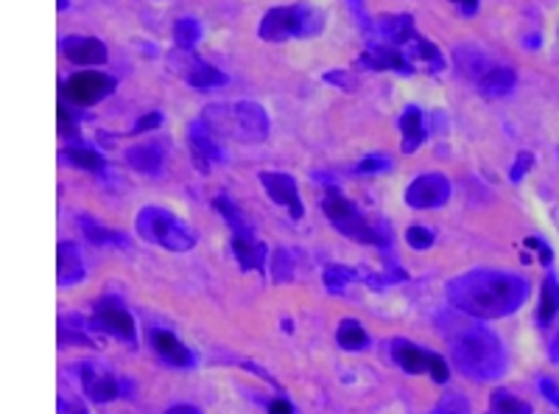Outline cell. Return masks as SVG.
<instances>
[{"label":"cell","instance_id":"cell-1","mask_svg":"<svg viewBox=\"0 0 559 414\" xmlns=\"http://www.w3.org/2000/svg\"><path fill=\"white\" fill-rule=\"evenodd\" d=\"M529 294V281L512 271L479 269L448 283V300L473 319H501L515 313Z\"/></svg>","mask_w":559,"mask_h":414},{"label":"cell","instance_id":"cell-2","mask_svg":"<svg viewBox=\"0 0 559 414\" xmlns=\"http://www.w3.org/2000/svg\"><path fill=\"white\" fill-rule=\"evenodd\" d=\"M448 345L461 373L476 381H492L506 370V350L501 339L479 322L456 319V325L448 328Z\"/></svg>","mask_w":559,"mask_h":414},{"label":"cell","instance_id":"cell-3","mask_svg":"<svg viewBox=\"0 0 559 414\" xmlns=\"http://www.w3.org/2000/svg\"><path fill=\"white\" fill-rule=\"evenodd\" d=\"M202 121L218 137H238L244 143H263L269 137V112L258 101L213 104L202 112Z\"/></svg>","mask_w":559,"mask_h":414},{"label":"cell","instance_id":"cell-4","mask_svg":"<svg viewBox=\"0 0 559 414\" xmlns=\"http://www.w3.org/2000/svg\"><path fill=\"white\" fill-rule=\"evenodd\" d=\"M324 12H319L316 6L308 4H297V6H271L263 20L258 34L266 42H286V39H308L324 31Z\"/></svg>","mask_w":559,"mask_h":414},{"label":"cell","instance_id":"cell-5","mask_svg":"<svg viewBox=\"0 0 559 414\" xmlns=\"http://www.w3.org/2000/svg\"><path fill=\"white\" fill-rule=\"evenodd\" d=\"M137 233L168 252H188L196 247L194 227L157 205H146L137 213Z\"/></svg>","mask_w":559,"mask_h":414},{"label":"cell","instance_id":"cell-6","mask_svg":"<svg viewBox=\"0 0 559 414\" xmlns=\"http://www.w3.org/2000/svg\"><path fill=\"white\" fill-rule=\"evenodd\" d=\"M322 210L328 213V218L333 221V227L339 229L342 236L358 241V244H369V247H389V236L384 229H378L372 224L336 186H331L324 191L322 199Z\"/></svg>","mask_w":559,"mask_h":414},{"label":"cell","instance_id":"cell-7","mask_svg":"<svg viewBox=\"0 0 559 414\" xmlns=\"http://www.w3.org/2000/svg\"><path fill=\"white\" fill-rule=\"evenodd\" d=\"M216 210L227 218V224L232 227V249H236V258L241 263L244 271H263V263H266V247L255 239V229L252 224L244 218V213L232 205L224 194L213 199Z\"/></svg>","mask_w":559,"mask_h":414},{"label":"cell","instance_id":"cell-8","mask_svg":"<svg viewBox=\"0 0 559 414\" xmlns=\"http://www.w3.org/2000/svg\"><path fill=\"white\" fill-rule=\"evenodd\" d=\"M392 356H395V361L403 366V370L411 373V376H431L437 384H445L450 378L448 361L439 353H431V350H423V347H417V345H408L406 339L395 342Z\"/></svg>","mask_w":559,"mask_h":414},{"label":"cell","instance_id":"cell-9","mask_svg":"<svg viewBox=\"0 0 559 414\" xmlns=\"http://www.w3.org/2000/svg\"><path fill=\"white\" fill-rule=\"evenodd\" d=\"M112 90H115V79H110L107 73L84 70V73H73L65 81L62 96L76 107H92V104H99L101 99H107Z\"/></svg>","mask_w":559,"mask_h":414},{"label":"cell","instance_id":"cell-10","mask_svg":"<svg viewBox=\"0 0 559 414\" xmlns=\"http://www.w3.org/2000/svg\"><path fill=\"white\" fill-rule=\"evenodd\" d=\"M448 199H450V179L439 171L414 176L406 188V205L414 210H434V207H442Z\"/></svg>","mask_w":559,"mask_h":414},{"label":"cell","instance_id":"cell-11","mask_svg":"<svg viewBox=\"0 0 559 414\" xmlns=\"http://www.w3.org/2000/svg\"><path fill=\"white\" fill-rule=\"evenodd\" d=\"M171 62H174V68L182 73V79L188 81V84H194V87L210 90V87L227 84V73H221V70L213 68L210 62L199 59V57H196L194 51H188V48H176V51L171 54Z\"/></svg>","mask_w":559,"mask_h":414},{"label":"cell","instance_id":"cell-12","mask_svg":"<svg viewBox=\"0 0 559 414\" xmlns=\"http://www.w3.org/2000/svg\"><path fill=\"white\" fill-rule=\"evenodd\" d=\"M260 186L266 188V194L271 196L274 205L291 210V218H302L305 207H302V199H300V186H297V179L291 174L260 171Z\"/></svg>","mask_w":559,"mask_h":414},{"label":"cell","instance_id":"cell-13","mask_svg":"<svg viewBox=\"0 0 559 414\" xmlns=\"http://www.w3.org/2000/svg\"><path fill=\"white\" fill-rule=\"evenodd\" d=\"M188 143H191V152H194V160H196L199 171H207L210 165L227 160V154H224V149H221V141H218V134H216L202 118H196V121L188 126Z\"/></svg>","mask_w":559,"mask_h":414},{"label":"cell","instance_id":"cell-14","mask_svg":"<svg viewBox=\"0 0 559 414\" xmlns=\"http://www.w3.org/2000/svg\"><path fill=\"white\" fill-rule=\"evenodd\" d=\"M92 325L107 331V334H112V336H118V339H123V342H129V345H134V336H137L134 334V319L115 300H104V303L96 305V313H92Z\"/></svg>","mask_w":559,"mask_h":414},{"label":"cell","instance_id":"cell-15","mask_svg":"<svg viewBox=\"0 0 559 414\" xmlns=\"http://www.w3.org/2000/svg\"><path fill=\"white\" fill-rule=\"evenodd\" d=\"M361 65L369 70H392L400 76L414 73V62L408 59V54L395 48V45H369V48L361 54Z\"/></svg>","mask_w":559,"mask_h":414},{"label":"cell","instance_id":"cell-16","mask_svg":"<svg viewBox=\"0 0 559 414\" xmlns=\"http://www.w3.org/2000/svg\"><path fill=\"white\" fill-rule=\"evenodd\" d=\"M59 48H62V57L73 65L96 68L107 62V45L96 37H65Z\"/></svg>","mask_w":559,"mask_h":414},{"label":"cell","instance_id":"cell-17","mask_svg":"<svg viewBox=\"0 0 559 414\" xmlns=\"http://www.w3.org/2000/svg\"><path fill=\"white\" fill-rule=\"evenodd\" d=\"M375 28L386 39V45H395V48H406L417 37V26L411 15H381L375 20Z\"/></svg>","mask_w":559,"mask_h":414},{"label":"cell","instance_id":"cell-18","mask_svg":"<svg viewBox=\"0 0 559 414\" xmlns=\"http://www.w3.org/2000/svg\"><path fill=\"white\" fill-rule=\"evenodd\" d=\"M126 163L140 174H160L163 163H165V146L157 141L137 143V146L126 149Z\"/></svg>","mask_w":559,"mask_h":414},{"label":"cell","instance_id":"cell-19","mask_svg":"<svg viewBox=\"0 0 559 414\" xmlns=\"http://www.w3.org/2000/svg\"><path fill=\"white\" fill-rule=\"evenodd\" d=\"M84 281V263L79 258V247L73 241H62L57 247V283L73 286Z\"/></svg>","mask_w":559,"mask_h":414},{"label":"cell","instance_id":"cell-20","mask_svg":"<svg viewBox=\"0 0 559 414\" xmlns=\"http://www.w3.org/2000/svg\"><path fill=\"white\" fill-rule=\"evenodd\" d=\"M397 126H400V132H403V152H406V154H414L419 146H423V141H426V118H423V110L414 107V104H408V107L403 110Z\"/></svg>","mask_w":559,"mask_h":414},{"label":"cell","instance_id":"cell-21","mask_svg":"<svg viewBox=\"0 0 559 414\" xmlns=\"http://www.w3.org/2000/svg\"><path fill=\"white\" fill-rule=\"evenodd\" d=\"M152 345H154L157 356L168 366H191L194 364V353L185 347L174 334H168V331H154L152 334Z\"/></svg>","mask_w":559,"mask_h":414},{"label":"cell","instance_id":"cell-22","mask_svg":"<svg viewBox=\"0 0 559 414\" xmlns=\"http://www.w3.org/2000/svg\"><path fill=\"white\" fill-rule=\"evenodd\" d=\"M81 384H84V392L90 395V400H96V403H110L121 395V387L112 376H101L92 370L90 364L81 366Z\"/></svg>","mask_w":559,"mask_h":414},{"label":"cell","instance_id":"cell-23","mask_svg":"<svg viewBox=\"0 0 559 414\" xmlns=\"http://www.w3.org/2000/svg\"><path fill=\"white\" fill-rule=\"evenodd\" d=\"M79 227H81V233L84 239L92 244V247H129V239L123 233H118V229H110L104 224H99L92 216L81 213L79 216Z\"/></svg>","mask_w":559,"mask_h":414},{"label":"cell","instance_id":"cell-24","mask_svg":"<svg viewBox=\"0 0 559 414\" xmlns=\"http://www.w3.org/2000/svg\"><path fill=\"white\" fill-rule=\"evenodd\" d=\"M515 84H518V73L515 70L503 68V65H495L479 81V90H481V96H487V99H503V96L512 93V90H515Z\"/></svg>","mask_w":559,"mask_h":414},{"label":"cell","instance_id":"cell-25","mask_svg":"<svg viewBox=\"0 0 559 414\" xmlns=\"http://www.w3.org/2000/svg\"><path fill=\"white\" fill-rule=\"evenodd\" d=\"M59 160L65 165H73V168H81V171H104V165H107L104 157L96 149H87V146H79V143L59 149Z\"/></svg>","mask_w":559,"mask_h":414},{"label":"cell","instance_id":"cell-26","mask_svg":"<svg viewBox=\"0 0 559 414\" xmlns=\"http://www.w3.org/2000/svg\"><path fill=\"white\" fill-rule=\"evenodd\" d=\"M406 54H408V59L414 62V59H419V62H426L428 65V70H434V73H442L445 70V57H442V51L437 48L434 42H428L426 37H414L408 45H406Z\"/></svg>","mask_w":559,"mask_h":414},{"label":"cell","instance_id":"cell-27","mask_svg":"<svg viewBox=\"0 0 559 414\" xmlns=\"http://www.w3.org/2000/svg\"><path fill=\"white\" fill-rule=\"evenodd\" d=\"M556 313H559V281H556V274H548L543 281V294H540V308H537L540 325H548Z\"/></svg>","mask_w":559,"mask_h":414},{"label":"cell","instance_id":"cell-28","mask_svg":"<svg viewBox=\"0 0 559 414\" xmlns=\"http://www.w3.org/2000/svg\"><path fill=\"white\" fill-rule=\"evenodd\" d=\"M336 339H339V345H342L344 350H350V353H358V350H366V347H369V336H366V331L361 328V322L353 319V316H347V319L342 322V325H339Z\"/></svg>","mask_w":559,"mask_h":414},{"label":"cell","instance_id":"cell-29","mask_svg":"<svg viewBox=\"0 0 559 414\" xmlns=\"http://www.w3.org/2000/svg\"><path fill=\"white\" fill-rule=\"evenodd\" d=\"M174 39H176V48L194 51L196 42L202 39V23L196 17H179L174 23Z\"/></svg>","mask_w":559,"mask_h":414},{"label":"cell","instance_id":"cell-30","mask_svg":"<svg viewBox=\"0 0 559 414\" xmlns=\"http://www.w3.org/2000/svg\"><path fill=\"white\" fill-rule=\"evenodd\" d=\"M487 414H534V409H532L526 400L515 398L512 392L498 389V392L492 395V400H490V411H487Z\"/></svg>","mask_w":559,"mask_h":414},{"label":"cell","instance_id":"cell-31","mask_svg":"<svg viewBox=\"0 0 559 414\" xmlns=\"http://www.w3.org/2000/svg\"><path fill=\"white\" fill-rule=\"evenodd\" d=\"M355 278H358V274L353 269H347V266H328V269H324V286H328L331 294H342V289Z\"/></svg>","mask_w":559,"mask_h":414},{"label":"cell","instance_id":"cell-32","mask_svg":"<svg viewBox=\"0 0 559 414\" xmlns=\"http://www.w3.org/2000/svg\"><path fill=\"white\" fill-rule=\"evenodd\" d=\"M434 241H437V236H434V229H428V227L414 224V227L406 229V244L414 247V249H431Z\"/></svg>","mask_w":559,"mask_h":414},{"label":"cell","instance_id":"cell-33","mask_svg":"<svg viewBox=\"0 0 559 414\" xmlns=\"http://www.w3.org/2000/svg\"><path fill=\"white\" fill-rule=\"evenodd\" d=\"M392 168H395V160L378 152V154L364 157L355 171H358V174H386V171H392Z\"/></svg>","mask_w":559,"mask_h":414},{"label":"cell","instance_id":"cell-34","mask_svg":"<svg viewBox=\"0 0 559 414\" xmlns=\"http://www.w3.org/2000/svg\"><path fill=\"white\" fill-rule=\"evenodd\" d=\"M431 414H470V409H468V400H464L461 395H445Z\"/></svg>","mask_w":559,"mask_h":414},{"label":"cell","instance_id":"cell-35","mask_svg":"<svg viewBox=\"0 0 559 414\" xmlns=\"http://www.w3.org/2000/svg\"><path fill=\"white\" fill-rule=\"evenodd\" d=\"M291 274H294V263H291V255L286 249H277L274 255V281H291Z\"/></svg>","mask_w":559,"mask_h":414},{"label":"cell","instance_id":"cell-36","mask_svg":"<svg viewBox=\"0 0 559 414\" xmlns=\"http://www.w3.org/2000/svg\"><path fill=\"white\" fill-rule=\"evenodd\" d=\"M532 165H534V154H532V152H521L518 160H515V165H512V171H509V179L518 186V182L532 171Z\"/></svg>","mask_w":559,"mask_h":414},{"label":"cell","instance_id":"cell-37","mask_svg":"<svg viewBox=\"0 0 559 414\" xmlns=\"http://www.w3.org/2000/svg\"><path fill=\"white\" fill-rule=\"evenodd\" d=\"M322 79L328 81V84H336V87H342V90H355V87H358V81H355L353 76H347L344 70H331V73H324Z\"/></svg>","mask_w":559,"mask_h":414},{"label":"cell","instance_id":"cell-38","mask_svg":"<svg viewBox=\"0 0 559 414\" xmlns=\"http://www.w3.org/2000/svg\"><path fill=\"white\" fill-rule=\"evenodd\" d=\"M160 123H163V112H149V115H143V118L134 123L132 134H143V132H149V129H157Z\"/></svg>","mask_w":559,"mask_h":414},{"label":"cell","instance_id":"cell-39","mask_svg":"<svg viewBox=\"0 0 559 414\" xmlns=\"http://www.w3.org/2000/svg\"><path fill=\"white\" fill-rule=\"evenodd\" d=\"M537 384H540V395H543V398H545L551 406H556V409H559V387H556V381H551V378H545V376H543Z\"/></svg>","mask_w":559,"mask_h":414},{"label":"cell","instance_id":"cell-40","mask_svg":"<svg viewBox=\"0 0 559 414\" xmlns=\"http://www.w3.org/2000/svg\"><path fill=\"white\" fill-rule=\"evenodd\" d=\"M59 123H62V134H68V137H76V134H79L76 118L68 112V107H65V104H59Z\"/></svg>","mask_w":559,"mask_h":414},{"label":"cell","instance_id":"cell-41","mask_svg":"<svg viewBox=\"0 0 559 414\" xmlns=\"http://www.w3.org/2000/svg\"><path fill=\"white\" fill-rule=\"evenodd\" d=\"M526 247H537L540 249V263L548 266L554 260V249L543 241V239H526Z\"/></svg>","mask_w":559,"mask_h":414},{"label":"cell","instance_id":"cell-42","mask_svg":"<svg viewBox=\"0 0 559 414\" xmlns=\"http://www.w3.org/2000/svg\"><path fill=\"white\" fill-rule=\"evenodd\" d=\"M347 4H350V9H353V15H355V20H358L361 31H369V17H366V9H364V0H347Z\"/></svg>","mask_w":559,"mask_h":414},{"label":"cell","instance_id":"cell-43","mask_svg":"<svg viewBox=\"0 0 559 414\" xmlns=\"http://www.w3.org/2000/svg\"><path fill=\"white\" fill-rule=\"evenodd\" d=\"M269 414H294V406L286 398H274L269 400Z\"/></svg>","mask_w":559,"mask_h":414},{"label":"cell","instance_id":"cell-44","mask_svg":"<svg viewBox=\"0 0 559 414\" xmlns=\"http://www.w3.org/2000/svg\"><path fill=\"white\" fill-rule=\"evenodd\" d=\"M450 4H456V9L468 17H473L479 12V0H450Z\"/></svg>","mask_w":559,"mask_h":414},{"label":"cell","instance_id":"cell-45","mask_svg":"<svg viewBox=\"0 0 559 414\" xmlns=\"http://www.w3.org/2000/svg\"><path fill=\"white\" fill-rule=\"evenodd\" d=\"M62 406V414H87L84 403H68V400H59Z\"/></svg>","mask_w":559,"mask_h":414},{"label":"cell","instance_id":"cell-46","mask_svg":"<svg viewBox=\"0 0 559 414\" xmlns=\"http://www.w3.org/2000/svg\"><path fill=\"white\" fill-rule=\"evenodd\" d=\"M165 414H199V409H194V406H185V403H179V406L168 409Z\"/></svg>","mask_w":559,"mask_h":414},{"label":"cell","instance_id":"cell-47","mask_svg":"<svg viewBox=\"0 0 559 414\" xmlns=\"http://www.w3.org/2000/svg\"><path fill=\"white\" fill-rule=\"evenodd\" d=\"M548 353H551V358H554V361H559V331H556L554 342L548 345Z\"/></svg>","mask_w":559,"mask_h":414},{"label":"cell","instance_id":"cell-48","mask_svg":"<svg viewBox=\"0 0 559 414\" xmlns=\"http://www.w3.org/2000/svg\"><path fill=\"white\" fill-rule=\"evenodd\" d=\"M70 9V0H59V12H68Z\"/></svg>","mask_w":559,"mask_h":414}]
</instances>
